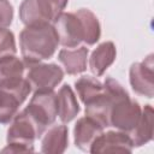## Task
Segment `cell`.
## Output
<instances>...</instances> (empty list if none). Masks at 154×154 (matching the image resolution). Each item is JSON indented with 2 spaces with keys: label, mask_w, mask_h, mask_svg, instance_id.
<instances>
[{
  "label": "cell",
  "mask_w": 154,
  "mask_h": 154,
  "mask_svg": "<svg viewBox=\"0 0 154 154\" xmlns=\"http://www.w3.org/2000/svg\"><path fill=\"white\" fill-rule=\"evenodd\" d=\"M19 45L25 67H29L52 58L59 46V38L53 24L28 25L19 34Z\"/></svg>",
  "instance_id": "cell-1"
},
{
  "label": "cell",
  "mask_w": 154,
  "mask_h": 154,
  "mask_svg": "<svg viewBox=\"0 0 154 154\" xmlns=\"http://www.w3.org/2000/svg\"><path fill=\"white\" fill-rule=\"evenodd\" d=\"M129 97L128 91L116 79L107 77L103 82V91L85 106V116L94 119L103 129L109 128V116L113 105L123 99Z\"/></svg>",
  "instance_id": "cell-2"
},
{
  "label": "cell",
  "mask_w": 154,
  "mask_h": 154,
  "mask_svg": "<svg viewBox=\"0 0 154 154\" xmlns=\"http://www.w3.org/2000/svg\"><path fill=\"white\" fill-rule=\"evenodd\" d=\"M40 138L38 131L24 111L17 113L7 130V146L1 153H29L34 152V142Z\"/></svg>",
  "instance_id": "cell-3"
},
{
  "label": "cell",
  "mask_w": 154,
  "mask_h": 154,
  "mask_svg": "<svg viewBox=\"0 0 154 154\" xmlns=\"http://www.w3.org/2000/svg\"><path fill=\"white\" fill-rule=\"evenodd\" d=\"M35 124L40 137L57 119V93L54 90H37L29 105L23 109Z\"/></svg>",
  "instance_id": "cell-4"
},
{
  "label": "cell",
  "mask_w": 154,
  "mask_h": 154,
  "mask_svg": "<svg viewBox=\"0 0 154 154\" xmlns=\"http://www.w3.org/2000/svg\"><path fill=\"white\" fill-rule=\"evenodd\" d=\"M69 0H23L19 6V19L28 25L52 24L64 12Z\"/></svg>",
  "instance_id": "cell-5"
},
{
  "label": "cell",
  "mask_w": 154,
  "mask_h": 154,
  "mask_svg": "<svg viewBox=\"0 0 154 154\" xmlns=\"http://www.w3.org/2000/svg\"><path fill=\"white\" fill-rule=\"evenodd\" d=\"M30 91L31 87L24 77L0 85V124H8L13 120Z\"/></svg>",
  "instance_id": "cell-6"
},
{
  "label": "cell",
  "mask_w": 154,
  "mask_h": 154,
  "mask_svg": "<svg viewBox=\"0 0 154 154\" xmlns=\"http://www.w3.org/2000/svg\"><path fill=\"white\" fill-rule=\"evenodd\" d=\"M52 24L63 47L76 48L84 41V29L76 12H63Z\"/></svg>",
  "instance_id": "cell-7"
},
{
  "label": "cell",
  "mask_w": 154,
  "mask_h": 154,
  "mask_svg": "<svg viewBox=\"0 0 154 154\" xmlns=\"http://www.w3.org/2000/svg\"><path fill=\"white\" fill-rule=\"evenodd\" d=\"M141 113L142 108L140 103L135 100H131L129 96L117 101L113 105L109 116V124L117 130L129 134L136 128L141 118Z\"/></svg>",
  "instance_id": "cell-8"
},
{
  "label": "cell",
  "mask_w": 154,
  "mask_h": 154,
  "mask_svg": "<svg viewBox=\"0 0 154 154\" xmlns=\"http://www.w3.org/2000/svg\"><path fill=\"white\" fill-rule=\"evenodd\" d=\"M26 81L31 90H54V88L63 81L64 71L57 64L37 63L28 67Z\"/></svg>",
  "instance_id": "cell-9"
},
{
  "label": "cell",
  "mask_w": 154,
  "mask_h": 154,
  "mask_svg": "<svg viewBox=\"0 0 154 154\" xmlns=\"http://www.w3.org/2000/svg\"><path fill=\"white\" fill-rule=\"evenodd\" d=\"M154 63L153 54H149L143 61L134 63L129 71V81L132 90L148 99L154 96Z\"/></svg>",
  "instance_id": "cell-10"
},
{
  "label": "cell",
  "mask_w": 154,
  "mask_h": 154,
  "mask_svg": "<svg viewBox=\"0 0 154 154\" xmlns=\"http://www.w3.org/2000/svg\"><path fill=\"white\" fill-rule=\"evenodd\" d=\"M134 149L132 141L128 132L107 131L102 132L91 144L89 152L93 154L102 153H131Z\"/></svg>",
  "instance_id": "cell-11"
},
{
  "label": "cell",
  "mask_w": 154,
  "mask_h": 154,
  "mask_svg": "<svg viewBox=\"0 0 154 154\" xmlns=\"http://www.w3.org/2000/svg\"><path fill=\"white\" fill-rule=\"evenodd\" d=\"M103 132V128L89 117H82L77 120L73 129V140L78 149L89 152L94 141Z\"/></svg>",
  "instance_id": "cell-12"
},
{
  "label": "cell",
  "mask_w": 154,
  "mask_h": 154,
  "mask_svg": "<svg viewBox=\"0 0 154 154\" xmlns=\"http://www.w3.org/2000/svg\"><path fill=\"white\" fill-rule=\"evenodd\" d=\"M81 108L77 101V97L69 84H64L57 93V116L63 124L72 122Z\"/></svg>",
  "instance_id": "cell-13"
},
{
  "label": "cell",
  "mask_w": 154,
  "mask_h": 154,
  "mask_svg": "<svg viewBox=\"0 0 154 154\" xmlns=\"http://www.w3.org/2000/svg\"><path fill=\"white\" fill-rule=\"evenodd\" d=\"M41 152L46 154H61L69 146V130L66 125H54L41 136Z\"/></svg>",
  "instance_id": "cell-14"
},
{
  "label": "cell",
  "mask_w": 154,
  "mask_h": 154,
  "mask_svg": "<svg viewBox=\"0 0 154 154\" xmlns=\"http://www.w3.org/2000/svg\"><path fill=\"white\" fill-rule=\"evenodd\" d=\"M117 57V49L112 41L100 43L91 53L89 58V69L93 75L100 77L105 71L114 63Z\"/></svg>",
  "instance_id": "cell-15"
},
{
  "label": "cell",
  "mask_w": 154,
  "mask_h": 154,
  "mask_svg": "<svg viewBox=\"0 0 154 154\" xmlns=\"http://www.w3.org/2000/svg\"><path fill=\"white\" fill-rule=\"evenodd\" d=\"M88 48L85 46L75 49H61L58 53V60L67 75H78L87 70Z\"/></svg>",
  "instance_id": "cell-16"
},
{
  "label": "cell",
  "mask_w": 154,
  "mask_h": 154,
  "mask_svg": "<svg viewBox=\"0 0 154 154\" xmlns=\"http://www.w3.org/2000/svg\"><path fill=\"white\" fill-rule=\"evenodd\" d=\"M153 107L150 105H146L136 128L129 132L134 147H141L153 140Z\"/></svg>",
  "instance_id": "cell-17"
},
{
  "label": "cell",
  "mask_w": 154,
  "mask_h": 154,
  "mask_svg": "<svg viewBox=\"0 0 154 154\" xmlns=\"http://www.w3.org/2000/svg\"><path fill=\"white\" fill-rule=\"evenodd\" d=\"M25 64L14 55H5L0 58V85L23 78Z\"/></svg>",
  "instance_id": "cell-18"
},
{
  "label": "cell",
  "mask_w": 154,
  "mask_h": 154,
  "mask_svg": "<svg viewBox=\"0 0 154 154\" xmlns=\"http://www.w3.org/2000/svg\"><path fill=\"white\" fill-rule=\"evenodd\" d=\"M76 14L79 17L84 29V43L87 46L95 45L101 36V26L97 17L88 8H79Z\"/></svg>",
  "instance_id": "cell-19"
},
{
  "label": "cell",
  "mask_w": 154,
  "mask_h": 154,
  "mask_svg": "<svg viewBox=\"0 0 154 154\" xmlns=\"http://www.w3.org/2000/svg\"><path fill=\"white\" fill-rule=\"evenodd\" d=\"M75 88L81 101L87 105L103 91V83H101L96 77L82 76L75 82Z\"/></svg>",
  "instance_id": "cell-20"
},
{
  "label": "cell",
  "mask_w": 154,
  "mask_h": 154,
  "mask_svg": "<svg viewBox=\"0 0 154 154\" xmlns=\"http://www.w3.org/2000/svg\"><path fill=\"white\" fill-rule=\"evenodd\" d=\"M17 52L14 35L7 28H0V58L5 55H14Z\"/></svg>",
  "instance_id": "cell-21"
},
{
  "label": "cell",
  "mask_w": 154,
  "mask_h": 154,
  "mask_svg": "<svg viewBox=\"0 0 154 154\" xmlns=\"http://www.w3.org/2000/svg\"><path fill=\"white\" fill-rule=\"evenodd\" d=\"M13 19V6L8 0H0V28H8Z\"/></svg>",
  "instance_id": "cell-22"
}]
</instances>
